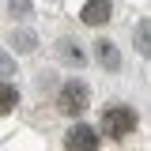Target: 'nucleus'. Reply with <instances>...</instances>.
I'll use <instances>...</instances> for the list:
<instances>
[{"instance_id": "7", "label": "nucleus", "mask_w": 151, "mask_h": 151, "mask_svg": "<svg viewBox=\"0 0 151 151\" xmlns=\"http://www.w3.org/2000/svg\"><path fill=\"white\" fill-rule=\"evenodd\" d=\"M19 106V91L12 83H0V113H12Z\"/></svg>"}, {"instance_id": "6", "label": "nucleus", "mask_w": 151, "mask_h": 151, "mask_svg": "<svg viewBox=\"0 0 151 151\" xmlns=\"http://www.w3.org/2000/svg\"><path fill=\"white\" fill-rule=\"evenodd\" d=\"M132 42H136V49L144 57H151V19H144V23L132 30Z\"/></svg>"}, {"instance_id": "4", "label": "nucleus", "mask_w": 151, "mask_h": 151, "mask_svg": "<svg viewBox=\"0 0 151 151\" xmlns=\"http://www.w3.org/2000/svg\"><path fill=\"white\" fill-rule=\"evenodd\" d=\"M110 15H113V4H110V0H87L83 12H79V19H83L87 27H102Z\"/></svg>"}, {"instance_id": "5", "label": "nucleus", "mask_w": 151, "mask_h": 151, "mask_svg": "<svg viewBox=\"0 0 151 151\" xmlns=\"http://www.w3.org/2000/svg\"><path fill=\"white\" fill-rule=\"evenodd\" d=\"M94 53H98V60H102L106 68H121V53H117V45H113V42H106V38H102V42H94Z\"/></svg>"}, {"instance_id": "2", "label": "nucleus", "mask_w": 151, "mask_h": 151, "mask_svg": "<svg viewBox=\"0 0 151 151\" xmlns=\"http://www.w3.org/2000/svg\"><path fill=\"white\" fill-rule=\"evenodd\" d=\"M57 110L64 113V117H76V113L87 110V83H79V79H68L60 91H57Z\"/></svg>"}, {"instance_id": "3", "label": "nucleus", "mask_w": 151, "mask_h": 151, "mask_svg": "<svg viewBox=\"0 0 151 151\" xmlns=\"http://www.w3.org/2000/svg\"><path fill=\"white\" fill-rule=\"evenodd\" d=\"M64 151H98V132L91 125H76L64 136Z\"/></svg>"}, {"instance_id": "8", "label": "nucleus", "mask_w": 151, "mask_h": 151, "mask_svg": "<svg viewBox=\"0 0 151 151\" xmlns=\"http://www.w3.org/2000/svg\"><path fill=\"white\" fill-rule=\"evenodd\" d=\"M60 57H64V60H68V64H83V53H79V45H72V42H68V38H64V42H60Z\"/></svg>"}, {"instance_id": "1", "label": "nucleus", "mask_w": 151, "mask_h": 151, "mask_svg": "<svg viewBox=\"0 0 151 151\" xmlns=\"http://www.w3.org/2000/svg\"><path fill=\"white\" fill-rule=\"evenodd\" d=\"M136 129V113L129 106H106L102 110V132L110 136V140H121V136H129Z\"/></svg>"}]
</instances>
